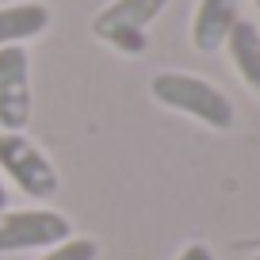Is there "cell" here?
<instances>
[{
    "mask_svg": "<svg viewBox=\"0 0 260 260\" xmlns=\"http://www.w3.org/2000/svg\"><path fill=\"white\" fill-rule=\"evenodd\" d=\"M149 96L169 111H180L187 119L203 122L211 130H234V104L222 88L195 73H180V69H161L149 81Z\"/></svg>",
    "mask_w": 260,
    "mask_h": 260,
    "instance_id": "6da1fadb",
    "label": "cell"
},
{
    "mask_svg": "<svg viewBox=\"0 0 260 260\" xmlns=\"http://www.w3.org/2000/svg\"><path fill=\"white\" fill-rule=\"evenodd\" d=\"M169 0H111L92 16V35L104 46L119 50L126 57H138L149 50V23L165 12Z\"/></svg>",
    "mask_w": 260,
    "mask_h": 260,
    "instance_id": "7a4b0ae2",
    "label": "cell"
},
{
    "mask_svg": "<svg viewBox=\"0 0 260 260\" xmlns=\"http://www.w3.org/2000/svg\"><path fill=\"white\" fill-rule=\"evenodd\" d=\"M0 172H8L16 187L31 199H54L57 195V169L23 130H0Z\"/></svg>",
    "mask_w": 260,
    "mask_h": 260,
    "instance_id": "3957f363",
    "label": "cell"
},
{
    "mask_svg": "<svg viewBox=\"0 0 260 260\" xmlns=\"http://www.w3.org/2000/svg\"><path fill=\"white\" fill-rule=\"evenodd\" d=\"M73 237V222L61 211L31 207V211H0V252H31Z\"/></svg>",
    "mask_w": 260,
    "mask_h": 260,
    "instance_id": "277c9868",
    "label": "cell"
},
{
    "mask_svg": "<svg viewBox=\"0 0 260 260\" xmlns=\"http://www.w3.org/2000/svg\"><path fill=\"white\" fill-rule=\"evenodd\" d=\"M31 57L23 46L0 50V130H23L31 122Z\"/></svg>",
    "mask_w": 260,
    "mask_h": 260,
    "instance_id": "5b68a950",
    "label": "cell"
},
{
    "mask_svg": "<svg viewBox=\"0 0 260 260\" xmlns=\"http://www.w3.org/2000/svg\"><path fill=\"white\" fill-rule=\"evenodd\" d=\"M237 19H241V0H199L191 19V46L199 54L222 50Z\"/></svg>",
    "mask_w": 260,
    "mask_h": 260,
    "instance_id": "8992f818",
    "label": "cell"
},
{
    "mask_svg": "<svg viewBox=\"0 0 260 260\" xmlns=\"http://www.w3.org/2000/svg\"><path fill=\"white\" fill-rule=\"evenodd\" d=\"M50 27V8L42 0H16V4H0V50L4 46H23L39 39Z\"/></svg>",
    "mask_w": 260,
    "mask_h": 260,
    "instance_id": "52a82bcc",
    "label": "cell"
},
{
    "mask_svg": "<svg viewBox=\"0 0 260 260\" xmlns=\"http://www.w3.org/2000/svg\"><path fill=\"white\" fill-rule=\"evenodd\" d=\"M222 50L230 54V65H234L237 77L249 84V92L260 96V27L252 23V19H237Z\"/></svg>",
    "mask_w": 260,
    "mask_h": 260,
    "instance_id": "ba28073f",
    "label": "cell"
},
{
    "mask_svg": "<svg viewBox=\"0 0 260 260\" xmlns=\"http://www.w3.org/2000/svg\"><path fill=\"white\" fill-rule=\"evenodd\" d=\"M100 256V241L92 237H65V241L42 249L39 260H96Z\"/></svg>",
    "mask_w": 260,
    "mask_h": 260,
    "instance_id": "9c48e42d",
    "label": "cell"
},
{
    "mask_svg": "<svg viewBox=\"0 0 260 260\" xmlns=\"http://www.w3.org/2000/svg\"><path fill=\"white\" fill-rule=\"evenodd\" d=\"M176 260H214V249L207 241H187L184 249L176 252Z\"/></svg>",
    "mask_w": 260,
    "mask_h": 260,
    "instance_id": "30bf717a",
    "label": "cell"
},
{
    "mask_svg": "<svg viewBox=\"0 0 260 260\" xmlns=\"http://www.w3.org/2000/svg\"><path fill=\"white\" fill-rule=\"evenodd\" d=\"M4 203H8V191H4V180H0V211H4Z\"/></svg>",
    "mask_w": 260,
    "mask_h": 260,
    "instance_id": "8fae6325",
    "label": "cell"
},
{
    "mask_svg": "<svg viewBox=\"0 0 260 260\" xmlns=\"http://www.w3.org/2000/svg\"><path fill=\"white\" fill-rule=\"evenodd\" d=\"M252 260H260V252H256V256H252Z\"/></svg>",
    "mask_w": 260,
    "mask_h": 260,
    "instance_id": "7c38bea8",
    "label": "cell"
},
{
    "mask_svg": "<svg viewBox=\"0 0 260 260\" xmlns=\"http://www.w3.org/2000/svg\"><path fill=\"white\" fill-rule=\"evenodd\" d=\"M256 8H260V0H256Z\"/></svg>",
    "mask_w": 260,
    "mask_h": 260,
    "instance_id": "4fadbf2b",
    "label": "cell"
}]
</instances>
